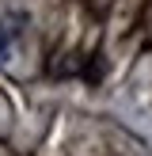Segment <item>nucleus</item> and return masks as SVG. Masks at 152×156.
Returning <instances> with one entry per match:
<instances>
[{"mask_svg":"<svg viewBox=\"0 0 152 156\" xmlns=\"http://www.w3.org/2000/svg\"><path fill=\"white\" fill-rule=\"evenodd\" d=\"M4 57H8V38L0 34V61H4Z\"/></svg>","mask_w":152,"mask_h":156,"instance_id":"1","label":"nucleus"}]
</instances>
